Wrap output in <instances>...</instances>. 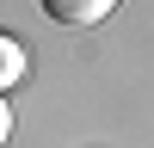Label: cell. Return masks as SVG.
Masks as SVG:
<instances>
[{
    "label": "cell",
    "instance_id": "obj_1",
    "mask_svg": "<svg viewBox=\"0 0 154 148\" xmlns=\"http://www.w3.org/2000/svg\"><path fill=\"white\" fill-rule=\"evenodd\" d=\"M37 6H43L56 25H99V19H111L117 0H37Z\"/></svg>",
    "mask_w": 154,
    "mask_h": 148
},
{
    "label": "cell",
    "instance_id": "obj_3",
    "mask_svg": "<svg viewBox=\"0 0 154 148\" xmlns=\"http://www.w3.org/2000/svg\"><path fill=\"white\" fill-rule=\"evenodd\" d=\"M6 136H12V105L0 99V148H6Z\"/></svg>",
    "mask_w": 154,
    "mask_h": 148
},
{
    "label": "cell",
    "instance_id": "obj_2",
    "mask_svg": "<svg viewBox=\"0 0 154 148\" xmlns=\"http://www.w3.org/2000/svg\"><path fill=\"white\" fill-rule=\"evenodd\" d=\"M25 68H31V56H25V43L12 31H0V99L12 93V86L25 80Z\"/></svg>",
    "mask_w": 154,
    "mask_h": 148
}]
</instances>
